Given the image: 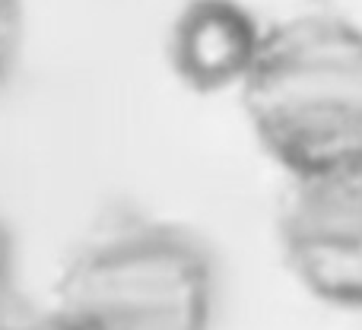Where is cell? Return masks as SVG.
<instances>
[{
	"instance_id": "6da1fadb",
	"label": "cell",
	"mask_w": 362,
	"mask_h": 330,
	"mask_svg": "<svg viewBox=\"0 0 362 330\" xmlns=\"http://www.w3.org/2000/svg\"><path fill=\"white\" fill-rule=\"evenodd\" d=\"M255 140L286 175L362 159V25L299 13L264 32L238 89Z\"/></svg>"
},
{
	"instance_id": "7a4b0ae2",
	"label": "cell",
	"mask_w": 362,
	"mask_h": 330,
	"mask_svg": "<svg viewBox=\"0 0 362 330\" xmlns=\"http://www.w3.org/2000/svg\"><path fill=\"white\" fill-rule=\"evenodd\" d=\"M213 248L169 219L121 216L67 257L51 312L67 330H213Z\"/></svg>"
},
{
	"instance_id": "3957f363",
	"label": "cell",
	"mask_w": 362,
	"mask_h": 330,
	"mask_svg": "<svg viewBox=\"0 0 362 330\" xmlns=\"http://www.w3.org/2000/svg\"><path fill=\"white\" fill-rule=\"evenodd\" d=\"M276 238L308 295L362 312V159L293 175L276 213Z\"/></svg>"
},
{
	"instance_id": "277c9868",
	"label": "cell",
	"mask_w": 362,
	"mask_h": 330,
	"mask_svg": "<svg viewBox=\"0 0 362 330\" xmlns=\"http://www.w3.org/2000/svg\"><path fill=\"white\" fill-rule=\"evenodd\" d=\"M264 32L242 0H187L169 23L165 57L172 73L197 95L242 89Z\"/></svg>"
},
{
	"instance_id": "5b68a950",
	"label": "cell",
	"mask_w": 362,
	"mask_h": 330,
	"mask_svg": "<svg viewBox=\"0 0 362 330\" xmlns=\"http://www.w3.org/2000/svg\"><path fill=\"white\" fill-rule=\"evenodd\" d=\"M25 51V0H0V86L16 73Z\"/></svg>"
},
{
	"instance_id": "8992f818",
	"label": "cell",
	"mask_w": 362,
	"mask_h": 330,
	"mask_svg": "<svg viewBox=\"0 0 362 330\" xmlns=\"http://www.w3.org/2000/svg\"><path fill=\"white\" fill-rule=\"evenodd\" d=\"M13 280H16V242H13L6 216L0 213V314L16 305V299H13Z\"/></svg>"
},
{
	"instance_id": "52a82bcc",
	"label": "cell",
	"mask_w": 362,
	"mask_h": 330,
	"mask_svg": "<svg viewBox=\"0 0 362 330\" xmlns=\"http://www.w3.org/2000/svg\"><path fill=\"white\" fill-rule=\"evenodd\" d=\"M0 330H67L61 324V318H57L51 308H45V312H29V308H6L4 314H0Z\"/></svg>"
}]
</instances>
